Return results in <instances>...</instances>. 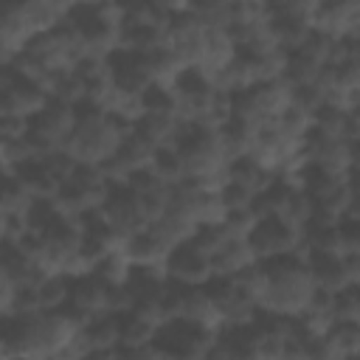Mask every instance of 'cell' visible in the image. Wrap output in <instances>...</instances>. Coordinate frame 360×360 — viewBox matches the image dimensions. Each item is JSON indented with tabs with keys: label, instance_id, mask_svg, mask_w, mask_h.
<instances>
[{
	"label": "cell",
	"instance_id": "cell-1",
	"mask_svg": "<svg viewBox=\"0 0 360 360\" xmlns=\"http://www.w3.org/2000/svg\"><path fill=\"white\" fill-rule=\"evenodd\" d=\"M264 264H267V290L259 304V312L270 318L304 315V309L318 295L309 264L298 256H284V259H273Z\"/></svg>",
	"mask_w": 360,
	"mask_h": 360
},
{
	"label": "cell",
	"instance_id": "cell-2",
	"mask_svg": "<svg viewBox=\"0 0 360 360\" xmlns=\"http://www.w3.org/2000/svg\"><path fill=\"white\" fill-rule=\"evenodd\" d=\"M132 127L121 124L118 118L90 110V107H79V121L70 132V138L65 141V152L70 160H76L79 166H104L110 158H115V152L121 149L124 138L129 135Z\"/></svg>",
	"mask_w": 360,
	"mask_h": 360
},
{
	"label": "cell",
	"instance_id": "cell-3",
	"mask_svg": "<svg viewBox=\"0 0 360 360\" xmlns=\"http://www.w3.org/2000/svg\"><path fill=\"white\" fill-rule=\"evenodd\" d=\"M174 149L180 155L186 180H202L231 166L219 129H202V127L186 124L174 141Z\"/></svg>",
	"mask_w": 360,
	"mask_h": 360
},
{
	"label": "cell",
	"instance_id": "cell-4",
	"mask_svg": "<svg viewBox=\"0 0 360 360\" xmlns=\"http://www.w3.org/2000/svg\"><path fill=\"white\" fill-rule=\"evenodd\" d=\"M290 104H292V84L287 79L259 82V84L231 96V118L262 127V124L281 118Z\"/></svg>",
	"mask_w": 360,
	"mask_h": 360
},
{
	"label": "cell",
	"instance_id": "cell-5",
	"mask_svg": "<svg viewBox=\"0 0 360 360\" xmlns=\"http://www.w3.org/2000/svg\"><path fill=\"white\" fill-rule=\"evenodd\" d=\"M25 53H28L45 73L59 76V73H73V70L82 65V59H84V45H82L79 34H76L68 22H62V25L45 31V34H37V37L28 42Z\"/></svg>",
	"mask_w": 360,
	"mask_h": 360
},
{
	"label": "cell",
	"instance_id": "cell-6",
	"mask_svg": "<svg viewBox=\"0 0 360 360\" xmlns=\"http://www.w3.org/2000/svg\"><path fill=\"white\" fill-rule=\"evenodd\" d=\"M76 121H79V107L51 98V101L45 104V110H42V112L31 121V127H28V141L34 143L37 155L42 158V155H48V152L62 149L65 141L70 138Z\"/></svg>",
	"mask_w": 360,
	"mask_h": 360
},
{
	"label": "cell",
	"instance_id": "cell-7",
	"mask_svg": "<svg viewBox=\"0 0 360 360\" xmlns=\"http://www.w3.org/2000/svg\"><path fill=\"white\" fill-rule=\"evenodd\" d=\"M248 239L259 262H273L284 256H298L307 262V231H292L273 217H262Z\"/></svg>",
	"mask_w": 360,
	"mask_h": 360
},
{
	"label": "cell",
	"instance_id": "cell-8",
	"mask_svg": "<svg viewBox=\"0 0 360 360\" xmlns=\"http://www.w3.org/2000/svg\"><path fill=\"white\" fill-rule=\"evenodd\" d=\"M307 158L309 166L326 174L352 177L357 174V141L346 138H321L315 132L307 135Z\"/></svg>",
	"mask_w": 360,
	"mask_h": 360
},
{
	"label": "cell",
	"instance_id": "cell-9",
	"mask_svg": "<svg viewBox=\"0 0 360 360\" xmlns=\"http://www.w3.org/2000/svg\"><path fill=\"white\" fill-rule=\"evenodd\" d=\"M98 214L121 236H135V233L149 228V217H146V208H143L141 197L127 186L110 188V194H107L104 205L98 208Z\"/></svg>",
	"mask_w": 360,
	"mask_h": 360
},
{
	"label": "cell",
	"instance_id": "cell-10",
	"mask_svg": "<svg viewBox=\"0 0 360 360\" xmlns=\"http://www.w3.org/2000/svg\"><path fill=\"white\" fill-rule=\"evenodd\" d=\"M205 39H208V25L194 17L191 11L183 17H172L169 20V31H166V48L174 53V59L186 68L194 70L202 59L205 51Z\"/></svg>",
	"mask_w": 360,
	"mask_h": 360
},
{
	"label": "cell",
	"instance_id": "cell-11",
	"mask_svg": "<svg viewBox=\"0 0 360 360\" xmlns=\"http://www.w3.org/2000/svg\"><path fill=\"white\" fill-rule=\"evenodd\" d=\"M315 34L329 39H357L360 37V0H321L309 20Z\"/></svg>",
	"mask_w": 360,
	"mask_h": 360
},
{
	"label": "cell",
	"instance_id": "cell-12",
	"mask_svg": "<svg viewBox=\"0 0 360 360\" xmlns=\"http://www.w3.org/2000/svg\"><path fill=\"white\" fill-rule=\"evenodd\" d=\"M166 273H169V281H174L180 287H208L214 278L211 256L205 250H200L194 242L172 248V253L166 259Z\"/></svg>",
	"mask_w": 360,
	"mask_h": 360
},
{
	"label": "cell",
	"instance_id": "cell-13",
	"mask_svg": "<svg viewBox=\"0 0 360 360\" xmlns=\"http://www.w3.org/2000/svg\"><path fill=\"white\" fill-rule=\"evenodd\" d=\"M309 270H312V278H315V287L318 292H338L343 287H357L360 284V253H352V256H309L307 259Z\"/></svg>",
	"mask_w": 360,
	"mask_h": 360
},
{
	"label": "cell",
	"instance_id": "cell-14",
	"mask_svg": "<svg viewBox=\"0 0 360 360\" xmlns=\"http://www.w3.org/2000/svg\"><path fill=\"white\" fill-rule=\"evenodd\" d=\"M110 292L112 287H107L101 278H96L93 273L90 276H82V278H73L70 281V298H68V309L82 321H93L98 315H107L110 312Z\"/></svg>",
	"mask_w": 360,
	"mask_h": 360
},
{
	"label": "cell",
	"instance_id": "cell-15",
	"mask_svg": "<svg viewBox=\"0 0 360 360\" xmlns=\"http://www.w3.org/2000/svg\"><path fill=\"white\" fill-rule=\"evenodd\" d=\"M51 101V96L45 93V87L34 84V82H25L20 76H14L3 90H0V112H8V115H17L22 121H34L45 104Z\"/></svg>",
	"mask_w": 360,
	"mask_h": 360
},
{
	"label": "cell",
	"instance_id": "cell-16",
	"mask_svg": "<svg viewBox=\"0 0 360 360\" xmlns=\"http://www.w3.org/2000/svg\"><path fill=\"white\" fill-rule=\"evenodd\" d=\"M360 354V323H335L326 335L309 338V360H352Z\"/></svg>",
	"mask_w": 360,
	"mask_h": 360
},
{
	"label": "cell",
	"instance_id": "cell-17",
	"mask_svg": "<svg viewBox=\"0 0 360 360\" xmlns=\"http://www.w3.org/2000/svg\"><path fill=\"white\" fill-rule=\"evenodd\" d=\"M236 53H239V45L231 37V31L225 25H208L205 51H202V59H200V65L194 70L211 82L222 68H228L236 59Z\"/></svg>",
	"mask_w": 360,
	"mask_h": 360
},
{
	"label": "cell",
	"instance_id": "cell-18",
	"mask_svg": "<svg viewBox=\"0 0 360 360\" xmlns=\"http://www.w3.org/2000/svg\"><path fill=\"white\" fill-rule=\"evenodd\" d=\"M256 262H259V256H256L250 239H228L225 245H219L211 253L214 278H233L236 273H242L245 267H250Z\"/></svg>",
	"mask_w": 360,
	"mask_h": 360
},
{
	"label": "cell",
	"instance_id": "cell-19",
	"mask_svg": "<svg viewBox=\"0 0 360 360\" xmlns=\"http://www.w3.org/2000/svg\"><path fill=\"white\" fill-rule=\"evenodd\" d=\"M149 231L172 250V248H180V245H186V242H191L194 239V233L200 231V225L186 214V211H180V208H174V205H169L152 225H149Z\"/></svg>",
	"mask_w": 360,
	"mask_h": 360
},
{
	"label": "cell",
	"instance_id": "cell-20",
	"mask_svg": "<svg viewBox=\"0 0 360 360\" xmlns=\"http://www.w3.org/2000/svg\"><path fill=\"white\" fill-rule=\"evenodd\" d=\"M84 335L93 346V357H121V315H98L84 323Z\"/></svg>",
	"mask_w": 360,
	"mask_h": 360
},
{
	"label": "cell",
	"instance_id": "cell-21",
	"mask_svg": "<svg viewBox=\"0 0 360 360\" xmlns=\"http://www.w3.org/2000/svg\"><path fill=\"white\" fill-rule=\"evenodd\" d=\"M312 132L321 138H346V141H357L360 135V121L357 112H346L338 107H318L312 112Z\"/></svg>",
	"mask_w": 360,
	"mask_h": 360
},
{
	"label": "cell",
	"instance_id": "cell-22",
	"mask_svg": "<svg viewBox=\"0 0 360 360\" xmlns=\"http://www.w3.org/2000/svg\"><path fill=\"white\" fill-rule=\"evenodd\" d=\"M186 124L177 118L174 110H146V115L132 127L138 135H143L152 146H172Z\"/></svg>",
	"mask_w": 360,
	"mask_h": 360
},
{
	"label": "cell",
	"instance_id": "cell-23",
	"mask_svg": "<svg viewBox=\"0 0 360 360\" xmlns=\"http://www.w3.org/2000/svg\"><path fill=\"white\" fill-rule=\"evenodd\" d=\"M39 200L25 188V183L17 174H0V208L11 219H28Z\"/></svg>",
	"mask_w": 360,
	"mask_h": 360
},
{
	"label": "cell",
	"instance_id": "cell-24",
	"mask_svg": "<svg viewBox=\"0 0 360 360\" xmlns=\"http://www.w3.org/2000/svg\"><path fill=\"white\" fill-rule=\"evenodd\" d=\"M169 253L172 250L149 228L129 236V242H127V256H129L132 267H160V264H166Z\"/></svg>",
	"mask_w": 360,
	"mask_h": 360
},
{
	"label": "cell",
	"instance_id": "cell-25",
	"mask_svg": "<svg viewBox=\"0 0 360 360\" xmlns=\"http://www.w3.org/2000/svg\"><path fill=\"white\" fill-rule=\"evenodd\" d=\"M14 174L25 183V188H28L37 200H53V197L59 194V188H62V183H59L56 174L42 163V158H37V160L20 166Z\"/></svg>",
	"mask_w": 360,
	"mask_h": 360
},
{
	"label": "cell",
	"instance_id": "cell-26",
	"mask_svg": "<svg viewBox=\"0 0 360 360\" xmlns=\"http://www.w3.org/2000/svg\"><path fill=\"white\" fill-rule=\"evenodd\" d=\"M132 262L127 256V250H115V253H101L93 264V276L101 278L107 287H129L132 281Z\"/></svg>",
	"mask_w": 360,
	"mask_h": 360
},
{
	"label": "cell",
	"instance_id": "cell-27",
	"mask_svg": "<svg viewBox=\"0 0 360 360\" xmlns=\"http://www.w3.org/2000/svg\"><path fill=\"white\" fill-rule=\"evenodd\" d=\"M34 292H37V301H39V309L42 312H48V309H65L68 307V298H70V278L62 276V273L42 276L34 284Z\"/></svg>",
	"mask_w": 360,
	"mask_h": 360
},
{
	"label": "cell",
	"instance_id": "cell-28",
	"mask_svg": "<svg viewBox=\"0 0 360 360\" xmlns=\"http://www.w3.org/2000/svg\"><path fill=\"white\" fill-rule=\"evenodd\" d=\"M155 338H158V329L152 323L141 321L132 312L121 315V357H132L138 349H143Z\"/></svg>",
	"mask_w": 360,
	"mask_h": 360
},
{
	"label": "cell",
	"instance_id": "cell-29",
	"mask_svg": "<svg viewBox=\"0 0 360 360\" xmlns=\"http://www.w3.org/2000/svg\"><path fill=\"white\" fill-rule=\"evenodd\" d=\"M231 180L239 183V186H245L248 191H253L259 197V194H264L276 183V174L267 172V169H262V166H256L248 158H239V160L231 163Z\"/></svg>",
	"mask_w": 360,
	"mask_h": 360
},
{
	"label": "cell",
	"instance_id": "cell-30",
	"mask_svg": "<svg viewBox=\"0 0 360 360\" xmlns=\"http://www.w3.org/2000/svg\"><path fill=\"white\" fill-rule=\"evenodd\" d=\"M270 28H273V37L278 39V45L284 51H292L298 48L309 34H312V25L309 20H301V17H270Z\"/></svg>",
	"mask_w": 360,
	"mask_h": 360
},
{
	"label": "cell",
	"instance_id": "cell-31",
	"mask_svg": "<svg viewBox=\"0 0 360 360\" xmlns=\"http://www.w3.org/2000/svg\"><path fill=\"white\" fill-rule=\"evenodd\" d=\"M231 281L236 284V290H239L250 304L259 307L262 298H264V290H267V264H264V262H256V264L245 267L242 273H236Z\"/></svg>",
	"mask_w": 360,
	"mask_h": 360
},
{
	"label": "cell",
	"instance_id": "cell-32",
	"mask_svg": "<svg viewBox=\"0 0 360 360\" xmlns=\"http://www.w3.org/2000/svg\"><path fill=\"white\" fill-rule=\"evenodd\" d=\"M149 169H152V172L158 174V180L166 183V186H177V183L186 180L183 163H180V155H177L174 143H172V146H158V149H155V158H152V163H149Z\"/></svg>",
	"mask_w": 360,
	"mask_h": 360
},
{
	"label": "cell",
	"instance_id": "cell-33",
	"mask_svg": "<svg viewBox=\"0 0 360 360\" xmlns=\"http://www.w3.org/2000/svg\"><path fill=\"white\" fill-rule=\"evenodd\" d=\"M329 307H332L335 323H360V284L332 292Z\"/></svg>",
	"mask_w": 360,
	"mask_h": 360
},
{
	"label": "cell",
	"instance_id": "cell-34",
	"mask_svg": "<svg viewBox=\"0 0 360 360\" xmlns=\"http://www.w3.org/2000/svg\"><path fill=\"white\" fill-rule=\"evenodd\" d=\"M270 17H301V20H312L315 8L321 6V0H262Z\"/></svg>",
	"mask_w": 360,
	"mask_h": 360
},
{
	"label": "cell",
	"instance_id": "cell-35",
	"mask_svg": "<svg viewBox=\"0 0 360 360\" xmlns=\"http://www.w3.org/2000/svg\"><path fill=\"white\" fill-rule=\"evenodd\" d=\"M28 127H31V121H22L17 115L0 112V138H6V141H22L28 135Z\"/></svg>",
	"mask_w": 360,
	"mask_h": 360
},
{
	"label": "cell",
	"instance_id": "cell-36",
	"mask_svg": "<svg viewBox=\"0 0 360 360\" xmlns=\"http://www.w3.org/2000/svg\"><path fill=\"white\" fill-rule=\"evenodd\" d=\"M191 3H194V0H152V6H155L166 20L188 14V11H191Z\"/></svg>",
	"mask_w": 360,
	"mask_h": 360
},
{
	"label": "cell",
	"instance_id": "cell-37",
	"mask_svg": "<svg viewBox=\"0 0 360 360\" xmlns=\"http://www.w3.org/2000/svg\"><path fill=\"white\" fill-rule=\"evenodd\" d=\"M51 14H56L62 22L76 11V8H82L84 6V0H39Z\"/></svg>",
	"mask_w": 360,
	"mask_h": 360
},
{
	"label": "cell",
	"instance_id": "cell-38",
	"mask_svg": "<svg viewBox=\"0 0 360 360\" xmlns=\"http://www.w3.org/2000/svg\"><path fill=\"white\" fill-rule=\"evenodd\" d=\"M11 143H14V141L0 138V174H14V155H11Z\"/></svg>",
	"mask_w": 360,
	"mask_h": 360
},
{
	"label": "cell",
	"instance_id": "cell-39",
	"mask_svg": "<svg viewBox=\"0 0 360 360\" xmlns=\"http://www.w3.org/2000/svg\"><path fill=\"white\" fill-rule=\"evenodd\" d=\"M11 239H14V219L0 208V245H6Z\"/></svg>",
	"mask_w": 360,
	"mask_h": 360
},
{
	"label": "cell",
	"instance_id": "cell-40",
	"mask_svg": "<svg viewBox=\"0 0 360 360\" xmlns=\"http://www.w3.org/2000/svg\"><path fill=\"white\" fill-rule=\"evenodd\" d=\"M84 3H90V6H96V3H121V0H84Z\"/></svg>",
	"mask_w": 360,
	"mask_h": 360
}]
</instances>
